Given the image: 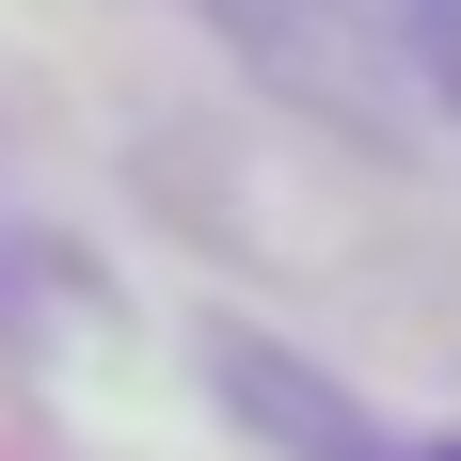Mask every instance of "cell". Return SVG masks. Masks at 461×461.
<instances>
[{
    "instance_id": "cell-1",
    "label": "cell",
    "mask_w": 461,
    "mask_h": 461,
    "mask_svg": "<svg viewBox=\"0 0 461 461\" xmlns=\"http://www.w3.org/2000/svg\"><path fill=\"white\" fill-rule=\"evenodd\" d=\"M207 32L286 95H350V0H207Z\"/></svg>"
},
{
    "instance_id": "cell-2",
    "label": "cell",
    "mask_w": 461,
    "mask_h": 461,
    "mask_svg": "<svg viewBox=\"0 0 461 461\" xmlns=\"http://www.w3.org/2000/svg\"><path fill=\"white\" fill-rule=\"evenodd\" d=\"M398 48H414L429 80H446V95H461V0H398Z\"/></svg>"
},
{
    "instance_id": "cell-3",
    "label": "cell",
    "mask_w": 461,
    "mask_h": 461,
    "mask_svg": "<svg viewBox=\"0 0 461 461\" xmlns=\"http://www.w3.org/2000/svg\"><path fill=\"white\" fill-rule=\"evenodd\" d=\"M446 461H461V446H446Z\"/></svg>"
}]
</instances>
